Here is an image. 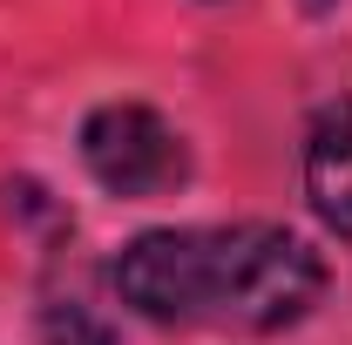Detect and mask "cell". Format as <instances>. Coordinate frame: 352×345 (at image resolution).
Instances as JSON below:
<instances>
[{"mask_svg": "<svg viewBox=\"0 0 352 345\" xmlns=\"http://www.w3.org/2000/svg\"><path fill=\"white\" fill-rule=\"evenodd\" d=\"M116 291L156 325H217V332H278L298 325L325 264L305 237L278 223H210V230H149L116 258Z\"/></svg>", "mask_w": 352, "mask_h": 345, "instance_id": "obj_1", "label": "cell"}, {"mask_svg": "<svg viewBox=\"0 0 352 345\" xmlns=\"http://www.w3.org/2000/svg\"><path fill=\"white\" fill-rule=\"evenodd\" d=\"M82 163L109 197L142 203V197H170L176 183L190 176V149H183V135L156 109L109 102V109H95L82 122Z\"/></svg>", "mask_w": 352, "mask_h": 345, "instance_id": "obj_2", "label": "cell"}, {"mask_svg": "<svg viewBox=\"0 0 352 345\" xmlns=\"http://www.w3.org/2000/svg\"><path fill=\"white\" fill-rule=\"evenodd\" d=\"M305 197L325 230H339L352 244V102L318 109L305 135Z\"/></svg>", "mask_w": 352, "mask_h": 345, "instance_id": "obj_3", "label": "cell"}, {"mask_svg": "<svg viewBox=\"0 0 352 345\" xmlns=\"http://www.w3.org/2000/svg\"><path fill=\"white\" fill-rule=\"evenodd\" d=\"M41 339H47V345H109V332H102V325L88 318L82 304H47Z\"/></svg>", "mask_w": 352, "mask_h": 345, "instance_id": "obj_4", "label": "cell"}, {"mask_svg": "<svg viewBox=\"0 0 352 345\" xmlns=\"http://www.w3.org/2000/svg\"><path fill=\"white\" fill-rule=\"evenodd\" d=\"M305 7H311V14H325V7H332V0H305Z\"/></svg>", "mask_w": 352, "mask_h": 345, "instance_id": "obj_5", "label": "cell"}]
</instances>
